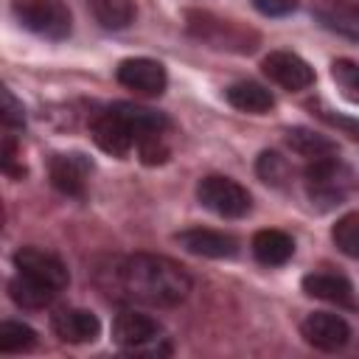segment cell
<instances>
[{
    "instance_id": "5b68a950",
    "label": "cell",
    "mask_w": 359,
    "mask_h": 359,
    "mask_svg": "<svg viewBox=\"0 0 359 359\" xmlns=\"http://www.w3.org/2000/svg\"><path fill=\"white\" fill-rule=\"evenodd\" d=\"M90 132H93V140L101 151H107L112 157H126L137 143L132 107L126 101H121V104H112V107L101 109L93 118Z\"/></svg>"
},
{
    "instance_id": "7a4b0ae2",
    "label": "cell",
    "mask_w": 359,
    "mask_h": 359,
    "mask_svg": "<svg viewBox=\"0 0 359 359\" xmlns=\"http://www.w3.org/2000/svg\"><path fill=\"white\" fill-rule=\"evenodd\" d=\"M112 339L121 351L132 356H168L171 353V339L165 328L137 311V309H121L112 320Z\"/></svg>"
},
{
    "instance_id": "4fadbf2b",
    "label": "cell",
    "mask_w": 359,
    "mask_h": 359,
    "mask_svg": "<svg viewBox=\"0 0 359 359\" xmlns=\"http://www.w3.org/2000/svg\"><path fill=\"white\" fill-rule=\"evenodd\" d=\"M50 328L62 342H73V345H84L93 342L101 334V323L93 311L87 309H76V306H62L53 311L50 317Z\"/></svg>"
},
{
    "instance_id": "ba28073f",
    "label": "cell",
    "mask_w": 359,
    "mask_h": 359,
    "mask_svg": "<svg viewBox=\"0 0 359 359\" xmlns=\"http://www.w3.org/2000/svg\"><path fill=\"white\" fill-rule=\"evenodd\" d=\"M261 67L269 81H275L278 87H283L289 93L309 90L314 84V67L292 50H272L269 56H264Z\"/></svg>"
},
{
    "instance_id": "7402d4cb",
    "label": "cell",
    "mask_w": 359,
    "mask_h": 359,
    "mask_svg": "<svg viewBox=\"0 0 359 359\" xmlns=\"http://www.w3.org/2000/svg\"><path fill=\"white\" fill-rule=\"evenodd\" d=\"M36 345V331L25 323L6 320L0 323V351L3 353H22Z\"/></svg>"
},
{
    "instance_id": "8fae6325",
    "label": "cell",
    "mask_w": 359,
    "mask_h": 359,
    "mask_svg": "<svg viewBox=\"0 0 359 359\" xmlns=\"http://www.w3.org/2000/svg\"><path fill=\"white\" fill-rule=\"evenodd\" d=\"M303 339L317 348V351H342L351 339V325L345 323V317L331 314V311H311L303 325H300Z\"/></svg>"
},
{
    "instance_id": "6da1fadb",
    "label": "cell",
    "mask_w": 359,
    "mask_h": 359,
    "mask_svg": "<svg viewBox=\"0 0 359 359\" xmlns=\"http://www.w3.org/2000/svg\"><path fill=\"white\" fill-rule=\"evenodd\" d=\"M104 275L107 283L101 286L107 294L151 309L180 306L191 292V275L185 272V266L154 252H135L118 258L109 269H104Z\"/></svg>"
},
{
    "instance_id": "2e32d148",
    "label": "cell",
    "mask_w": 359,
    "mask_h": 359,
    "mask_svg": "<svg viewBox=\"0 0 359 359\" xmlns=\"http://www.w3.org/2000/svg\"><path fill=\"white\" fill-rule=\"evenodd\" d=\"M8 294L11 300L20 306V309H28V311H39V309H48L59 289H53L50 283L34 278V275H25V272H17L11 280H8Z\"/></svg>"
},
{
    "instance_id": "d4e9b609",
    "label": "cell",
    "mask_w": 359,
    "mask_h": 359,
    "mask_svg": "<svg viewBox=\"0 0 359 359\" xmlns=\"http://www.w3.org/2000/svg\"><path fill=\"white\" fill-rule=\"evenodd\" d=\"M311 109L317 112V118L320 121H325L328 126H337L339 132H345V135H351L353 140H359V118H348V115H339V112H334V109H325V107H314L311 104Z\"/></svg>"
},
{
    "instance_id": "5bb4252c",
    "label": "cell",
    "mask_w": 359,
    "mask_h": 359,
    "mask_svg": "<svg viewBox=\"0 0 359 359\" xmlns=\"http://www.w3.org/2000/svg\"><path fill=\"white\" fill-rule=\"evenodd\" d=\"M177 241L202 258H233L238 252V238L222 230H208V227H191L177 233Z\"/></svg>"
},
{
    "instance_id": "ac0fdd59",
    "label": "cell",
    "mask_w": 359,
    "mask_h": 359,
    "mask_svg": "<svg viewBox=\"0 0 359 359\" xmlns=\"http://www.w3.org/2000/svg\"><path fill=\"white\" fill-rule=\"evenodd\" d=\"M224 98L230 107H236L238 112H250V115H264L275 107L272 93L261 87L258 81H236L224 90Z\"/></svg>"
},
{
    "instance_id": "277c9868",
    "label": "cell",
    "mask_w": 359,
    "mask_h": 359,
    "mask_svg": "<svg viewBox=\"0 0 359 359\" xmlns=\"http://www.w3.org/2000/svg\"><path fill=\"white\" fill-rule=\"evenodd\" d=\"M11 14L25 31L42 39L59 42L73 31V14L62 0H14Z\"/></svg>"
},
{
    "instance_id": "3957f363",
    "label": "cell",
    "mask_w": 359,
    "mask_h": 359,
    "mask_svg": "<svg viewBox=\"0 0 359 359\" xmlns=\"http://www.w3.org/2000/svg\"><path fill=\"white\" fill-rule=\"evenodd\" d=\"M303 182H306L309 199L320 210H331V208L342 205L348 191L353 188V171L337 154H328L320 160H309V165L303 171Z\"/></svg>"
},
{
    "instance_id": "484cf974",
    "label": "cell",
    "mask_w": 359,
    "mask_h": 359,
    "mask_svg": "<svg viewBox=\"0 0 359 359\" xmlns=\"http://www.w3.org/2000/svg\"><path fill=\"white\" fill-rule=\"evenodd\" d=\"M3 123H6L8 129L25 126V109H22V104L11 95V90H3Z\"/></svg>"
},
{
    "instance_id": "e0dca14e",
    "label": "cell",
    "mask_w": 359,
    "mask_h": 359,
    "mask_svg": "<svg viewBox=\"0 0 359 359\" xmlns=\"http://www.w3.org/2000/svg\"><path fill=\"white\" fill-rule=\"evenodd\" d=\"M252 255L258 264L264 266H283L292 255H294V238L283 230H275V227H266V230H258L252 236Z\"/></svg>"
},
{
    "instance_id": "8992f818",
    "label": "cell",
    "mask_w": 359,
    "mask_h": 359,
    "mask_svg": "<svg viewBox=\"0 0 359 359\" xmlns=\"http://www.w3.org/2000/svg\"><path fill=\"white\" fill-rule=\"evenodd\" d=\"M188 31L208 42L210 48H222V50H236V53H250L255 50V42H258V34L238 25V22H230V20H219L208 11H188Z\"/></svg>"
},
{
    "instance_id": "d6986e66",
    "label": "cell",
    "mask_w": 359,
    "mask_h": 359,
    "mask_svg": "<svg viewBox=\"0 0 359 359\" xmlns=\"http://www.w3.org/2000/svg\"><path fill=\"white\" fill-rule=\"evenodd\" d=\"M286 146L306 157V160H320V157H328V154H337V143L328 137V135H320L314 129H306V126H292L286 129Z\"/></svg>"
},
{
    "instance_id": "cb8c5ba5",
    "label": "cell",
    "mask_w": 359,
    "mask_h": 359,
    "mask_svg": "<svg viewBox=\"0 0 359 359\" xmlns=\"http://www.w3.org/2000/svg\"><path fill=\"white\" fill-rule=\"evenodd\" d=\"M331 79H334L337 90H339L348 101L359 104V62L337 59V62L331 65Z\"/></svg>"
},
{
    "instance_id": "4316f807",
    "label": "cell",
    "mask_w": 359,
    "mask_h": 359,
    "mask_svg": "<svg viewBox=\"0 0 359 359\" xmlns=\"http://www.w3.org/2000/svg\"><path fill=\"white\" fill-rule=\"evenodd\" d=\"M252 6L264 17H286L297 8V0H252Z\"/></svg>"
},
{
    "instance_id": "ffe728a7",
    "label": "cell",
    "mask_w": 359,
    "mask_h": 359,
    "mask_svg": "<svg viewBox=\"0 0 359 359\" xmlns=\"http://www.w3.org/2000/svg\"><path fill=\"white\" fill-rule=\"evenodd\" d=\"M90 8H93V17L109 28V31H123L135 22V0H90Z\"/></svg>"
},
{
    "instance_id": "9a60e30c",
    "label": "cell",
    "mask_w": 359,
    "mask_h": 359,
    "mask_svg": "<svg viewBox=\"0 0 359 359\" xmlns=\"http://www.w3.org/2000/svg\"><path fill=\"white\" fill-rule=\"evenodd\" d=\"M303 292L309 297L337 303V306H353V286L339 272H309L303 278Z\"/></svg>"
},
{
    "instance_id": "9c48e42d",
    "label": "cell",
    "mask_w": 359,
    "mask_h": 359,
    "mask_svg": "<svg viewBox=\"0 0 359 359\" xmlns=\"http://www.w3.org/2000/svg\"><path fill=\"white\" fill-rule=\"evenodd\" d=\"M90 171H93V163L81 151H59L48 163L50 185L65 196H84Z\"/></svg>"
},
{
    "instance_id": "603a6c76",
    "label": "cell",
    "mask_w": 359,
    "mask_h": 359,
    "mask_svg": "<svg viewBox=\"0 0 359 359\" xmlns=\"http://www.w3.org/2000/svg\"><path fill=\"white\" fill-rule=\"evenodd\" d=\"M331 238H334V244L339 247L342 255L359 261V210L345 213L342 219H337V224L331 227Z\"/></svg>"
},
{
    "instance_id": "52a82bcc",
    "label": "cell",
    "mask_w": 359,
    "mask_h": 359,
    "mask_svg": "<svg viewBox=\"0 0 359 359\" xmlns=\"http://www.w3.org/2000/svg\"><path fill=\"white\" fill-rule=\"evenodd\" d=\"M196 199L202 208H208L210 213L222 216V219H241L252 210V196L244 185H238L230 177L222 174H210L202 177L196 185Z\"/></svg>"
},
{
    "instance_id": "44dd1931",
    "label": "cell",
    "mask_w": 359,
    "mask_h": 359,
    "mask_svg": "<svg viewBox=\"0 0 359 359\" xmlns=\"http://www.w3.org/2000/svg\"><path fill=\"white\" fill-rule=\"evenodd\" d=\"M255 174L272 185V188H283L292 180V165L286 163V157H280L278 151H261L255 160Z\"/></svg>"
},
{
    "instance_id": "7c38bea8",
    "label": "cell",
    "mask_w": 359,
    "mask_h": 359,
    "mask_svg": "<svg viewBox=\"0 0 359 359\" xmlns=\"http://www.w3.org/2000/svg\"><path fill=\"white\" fill-rule=\"evenodd\" d=\"M14 266H17V272L34 275V278L50 283L59 292L70 283V275H67L65 261L59 255L48 252V250H39V247H20L14 252Z\"/></svg>"
},
{
    "instance_id": "30bf717a",
    "label": "cell",
    "mask_w": 359,
    "mask_h": 359,
    "mask_svg": "<svg viewBox=\"0 0 359 359\" xmlns=\"http://www.w3.org/2000/svg\"><path fill=\"white\" fill-rule=\"evenodd\" d=\"M115 79L137 95H160V93H165V84H168L165 67L157 59H149V56L123 59L115 70Z\"/></svg>"
}]
</instances>
